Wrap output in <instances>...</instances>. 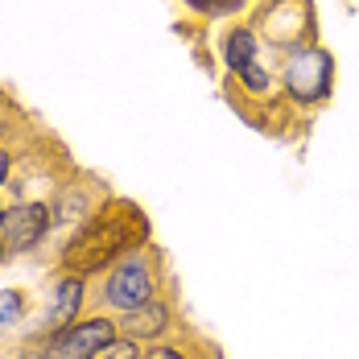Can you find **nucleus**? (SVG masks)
<instances>
[{
	"label": "nucleus",
	"instance_id": "obj_9",
	"mask_svg": "<svg viewBox=\"0 0 359 359\" xmlns=\"http://www.w3.org/2000/svg\"><path fill=\"white\" fill-rule=\"evenodd\" d=\"M223 62H227V71L244 74L256 62V34L244 29V25H236V29H227L223 37Z\"/></svg>",
	"mask_w": 359,
	"mask_h": 359
},
{
	"label": "nucleus",
	"instance_id": "obj_4",
	"mask_svg": "<svg viewBox=\"0 0 359 359\" xmlns=\"http://www.w3.org/2000/svg\"><path fill=\"white\" fill-rule=\"evenodd\" d=\"M46 236H50V203H41V198L29 203L25 198V203L4 207V219H0V248H4V256L41 252Z\"/></svg>",
	"mask_w": 359,
	"mask_h": 359
},
{
	"label": "nucleus",
	"instance_id": "obj_6",
	"mask_svg": "<svg viewBox=\"0 0 359 359\" xmlns=\"http://www.w3.org/2000/svg\"><path fill=\"white\" fill-rule=\"evenodd\" d=\"M256 29L273 46H293L297 37L314 34V13H310L306 0H269L256 13Z\"/></svg>",
	"mask_w": 359,
	"mask_h": 359
},
{
	"label": "nucleus",
	"instance_id": "obj_1",
	"mask_svg": "<svg viewBox=\"0 0 359 359\" xmlns=\"http://www.w3.org/2000/svg\"><path fill=\"white\" fill-rule=\"evenodd\" d=\"M149 244V219L137 203L124 198H108L95 215L87 219V227L74 236L67 252L58 256V273H74V277H91L116 264L120 256L137 252Z\"/></svg>",
	"mask_w": 359,
	"mask_h": 359
},
{
	"label": "nucleus",
	"instance_id": "obj_10",
	"mask_svg": "<svg viewBox=\"0 0 359 359\" xmlns=\"http://www.w3.org/2000/svg\"><path fill=\"white\" fill-rule=\"evenodd\" d=\"M29 318V297L25 289H0V339L17 334Z\"/></svg>",
	"mask_w": 359,
	"mask_h": 359
},
{
	"label": "nucleus",
	"instance_id": "obj_16",
	"mask_svg": "<svg viewBox=\"0 0 359 359\" xmlns=\"http://www.w3.org/2000/svg\"><path fill=\"white\" fill-rule=\"evenodd\" d=\"M0 219H4V203H0Z\"/></svg>",
	"mask_w": 359,
	"mask_h": 359
},
{
	"label": "nucleus",
	"instance_id": "obj_11",
	"mask_svg": "<svg viewBox=\"0 0 359 359\" xmlns=\"http://www.w3.org/2000/svg\"><path fill=\"white\" fill-rule=\"evenodd\" d=\"M141 359H190V351L182 343H153L141 351Z\"/></svg>",
	"mask_w": 359,
	"mask_h": 359
},
{
	"label": "nucleus",
	"instance_id": "obj_2",
	"mask_svg": "<svg viewBox=\"0 0 359 359\" xmlns=\"http://www.w3.org/2000/svg\"><path fill=\"white\" fill-rule=\"evenodd\" d=\"M95 302H100V314H111V318L157 302V252L137 248L108 264L95 285Z\"/></svg>",
	"mask_w": 359,
	"mask_h": 359
},
{
	"label": "nucleus",
	"instance_id": "obj_8",
	"mask_svg": "<svg viewBox=\"0 0 359 359\" xmlns=\"http://www.w3.org/2000/svg\"><path fill=\"white\" fill-rule=\"evenodd\" d=\"M116 323H120V339H128V343H153V339L161 343V334L174 326V306L157 297L133 314H120Z\"/></svg>",
	"mask_w": 359,
	"mask_h": 359
},
{
	"label": "nucleus",
	"instance_id": "obj_14",
	"mask_svg": "<svg viewBox=\"0 0 359 359\" xmlns=\"http://www.w3.org/2000/svg\"><path fill=\"white\" fill-rule=\"evenodd\" d=\"M190 4H198L203 13H223V8H236V4H244V0H190Z\"/></svg>",
	"mask_w": 359,
	"mask_h": 359
},
{
	"label": "nucleus",
	"instance_id": "obj_12",
	"mask_svg": "<svg viewBox=\"0 0 359 359\" xmlns=\"http://www.w3.org/2000/svg\"><path fill=\"white\" fill-rule=\"evenodd\" d=\"M100 359H141V343H128V339H116Z\"/></svg>",
	"mask_w": 359,
	"mask_h": 359
},
{
	"label": "nucleus",
	"instance_id": "obj_13",
	"mask_svg": "<svg viewBox=\"0 0 359 359\" xmlns=\"http://www.w3.org/2000/svg\"><path fill=\"white\" fill-rule=\"evenodd\" d=\"M240 79H244V87H248V91H264V87H269V74H264V67H260V62H252Z\"/></svg>",
	"mask_w": 359,
	"mask_h": 359
},
{
	"label": "nucleus",
	"instance_id": "obj_5",
	"mask_svg": "<svg viewBox=\"0 0 359 359\" xmlns=\"http://www.w3.org/2000/svg\"><path fill=\"white\" fill-rule=\"evenodd\" d=\"M330 74H334L330 54L318 50V46H310V50H297L285 62V87H289L293 100L318 104V100H326V91H330Z\"/></svg>",
	"mask_w": 359,
	"mask_h": 359
},
{
	"label": "nucleus",
	"instance_id": "obj_17",
	"mask_svg": "<svg viewBox=\"0 0 359 359\" xmlns=\"http://www.w3.org/2000/svg\"><path fill=\"white\" fill-rule=\"evenodd\" d=\"M0 264H4V248H0Z\"/></svg>",
	"mask_w": 359,
	"mask_h": 359
},
{
	"label": "nucleus",
	"instance_id": "obj_7",
	"mask_svg": "<svg viewBox=\"0 0 359 359\" xmlns=\"http://www.w3.org/2000/svg\"><path fill=\"white\" fill-rule=\"evenodd\" d=\"M83 302H87V277L58 273L54 289L46 293V310H41V318H37V326H34V339H46V334H54V330H62V326L79 323Z\"/></svg>",
	"mask_w": 359,
	"mask_h": 359
},
{
	"label": "nucleus",
	"instance_id": "obj_3",
	"mask_svg": "<svg viewBox=\"0 0 359 359\" xmlns=\"http://www.w3.org/2000/svg\"><path fill=\"white\" fill-rule=\"evenodd\" d=\"M120 339V323L111 314H87L46 339H34L41 359H100Z\"/></svg>",
	"mask_w": 359,
	"mask_h": 359
},
{
	"label": "nucleus",
	"instance_id": "obj_15",
	"mask_svg": "<svg viewBox=\"0 0 359 359\" xmlns=\"http://www.w3.org/2000/svg\"><path fill=\"white\" fill-rule=\"evenodd\" d=\"M8 178H13V153H8V149L0 144V186H4Z\"/></svg>",
	"mask_w": 359,
	"mask_h": 359
}]
</instances>
